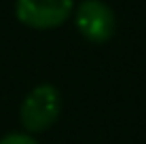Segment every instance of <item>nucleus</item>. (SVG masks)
Segmentation results:
<instances>
[{"label":"nucleus","mask_w":146,"mask_h":144,"mask_svg":"<svg viewBox=\"0 0 146 144\" xmlns=\"http://www.w3.org/2000/svg\"><path fill=\"white\" fill-rule=\"evenodd\" d=\"M59 112H62L59 89L51 83H42L23 98L19 108V121L28 133H38L49 129L57 121Z\"/></svg>","instance_id":"1"},{"label":"nucleus","mask_w":146,"mask_h":144,"mask_svg":"<svg viewBox=\"0 0 146 144\" xmlns=\"http://www.w3.org/2000/svg\"><path fill=\"white\" fill-rule=\"evenodd\" d=\"M74 21H76L78 32L87 38L89 42H106L112 38L114 34V13L102 0H85L80 2V7L76 9L74 15Z\"/></svg>","instance_id":"3"},{"label":"nucleus","mask_w":146,"mask_h":144,"mask_svg":"<svg viewBox=\"0 0 146 144\" xmlns=\"http://www.w3.org/2000/svg\"><path fill=\"white\" fill-rule=\"evenodd\" d=\"M74 0H15V17L28 28L53 30L72 15Z\"/></svg>","instance_id":"2"},{"label":"nucleus","mask_w":146,"mask_h":144,"mask_svg":"<svg viewBox=\"0 0 146 144\" xmlns=\"http://www.w3.org/2000/svg\"><path fill=\"white\" fill-rule=\"evenodd\" d=\"M0 144H38L30 133H7L0 138Z\"/></svg>","instance_id":"4"}]
</instances>
